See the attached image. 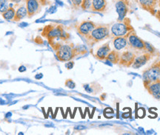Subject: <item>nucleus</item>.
<instances>
[{
    "mask_svg": "<svg viewBox=\"0 0 160 135\" xmlns=\"http://www.w3.org/2000/svg\"><path fill=\"white\" fill-rule=\"evenodd\" d=\"M113 45L114 49L117 51H120L125 49L128 46V44L127 38L124 36H119L113 38Z\"/></svg>",
    "mask_w": 160,
    "mask_h": 135,
    "instance_id": "nucleus-15",
    "label": "nucleus"
},
{
    "mask_svg": "<svg viewBox=\"0 0 160 135\" xmlns=\"http://www.w3.org/2000/svg\"><path fill=\"white\" fill-rule=\"evenodd\" d=\"M74 50L76 57L79 56V55H85L87 53V49L85 48L84 45H78V46L74 47Z\"/></svg>",
    "mask_w": 160,
    "mask_h": 135,
    "instance_id": "nucleus-20",
    "label": "nucleus"
},
{
    "mask_svg": "<svg viewBox=\"0 0 160 135\" xmlns=\"http://www.w3.org/2000/svg\"><path fill=\"white\" fill-rule=\"evenodd\" d=\"M97 27V25L91 21H83L80 22L77 27L78 33L85 39L90 35L92 30Z\"/></svg>",
    "mask_w": 160,
    "mask_h": 135,
    "instance_id": "nucleus-8",
    "label": "nucleus"
},
{
    "mask_svg": "<svg viewBox=\"0 0 160 135\" xmlns=\"http://www.w3.org/2000/svg\"><path fill=\"white\" fill-rule=\"evenodd\" d=\"M16 14V10L13 7H9L5 12L2 13L3 19L7 21H13Z\"/></svg>",
    "mask_w": 160,
    "mask_h": 135,
    "instance_id": "nucleus-19",
    "label": "nucleus"
},
{
    "mask_svg": "<svg viewBox=\"0 0 160 135\" xmlns=\"http://www.w3.org/2000/svg\"><path fill=\"white\" fill-rule=\"evenodd\" d=\"M137 56L133 52L130 50H125L120 54L119 61L118 64L122 67H125V68H128L131 67L132 63L134 61L135 57Z\"/></svg>",
    "mask_w": 160,
    "mask_h": 135,
    "instance_id": "nucleus-9",
    "label": "nucleus"
},
{
    "mask_svg": "<svg viewBox=\"0 0 160 135\" xmlns=\"http://www.w3.org/2000/svg\"><path fill=\"white\" fill-rule=\"evenodd\" d=\"M156 16H157V18L158 19H159V21H160V11H157V14H156Z\"/></svg>",
    "mask_w": 160,
    "mask_h": 135,
    "instance_id": "nucleus-30",
    "label": "nucleus"
},
{
    "mask_svg": "<svg viewBox=\"0 0 160 135\" xmlns=\"http://www.w3.org/2000/svg\"><path fill=\"white\" fill-rule=\"evenodd\" d=\"M145 89L153 98L160 100V79L150 83Z\"/></svg>",
    "mask_w": 160,
    "mask_h": 135,
    "instance_id": "nucleus-13",
    "label": "nucleus"
},
{
    "mask_svg": "<svg viewBox=\"0 0 160 135\" xmlns=\"http://www.w3.org/2000/svg\"><path fill=\"white\" fill-rule=\"evenodd\" d=\"M9 0H0V13H2L8 9Z\"/></svg>",
    "mask_w": 160,
    "mask_h": 135,
    "instance_id": "nucleus-22",
    "label": "nucleus"
},
{
    "mask_svg": "<svg viewBox=\"0 0 160 135\" xmlns=\"http://www.w3.org/2000/svg\"><path fill=\"white\" fill-rule=\"evenodd\" d=\"M42 35L48 39L51 46L56 43H60L58 41H65L70 38V35L65 31L62 25L57 24H51L45 26Z\"/></svg>",
    "mask_w": 160,
    "mask_h": 135,
    "instance_id": "nucleus-1",
    "label": "nucleus"
},
{
    "mask_svg": "<svg viewBox=\"0 0 160 135\" xmlns=\"http://www.w3.org/2000/svg\"><path fill=\"white\" fill-rule=\"evenodd\" d=\"M145 53H148L151 54L152 56L156 55L157 53V49H155V47L153 46V45L151 44L148 42H146L145 41Z\"/></svg>",
    "mask_w": 160,
    "mask_h": 135,
    "instance_id": "nucleus-21",
    "label": "nucleus"
},
{
    "mask_svg": "<svg viewBox=\"0 0 160 135\" xmlns=\"http://www.w3.org/2000/svg\"><path fill=\"white\" fill-rule=\"evenodd\" d=\"M119 58H120V53L119 51H117L114 49V50H111L109 53V54L108 55L107 58H106L105 61H108L112 64H118L119 61Z\"/></svg>",
    "mask_w": 160,
    "mask_h": 135,
    "instance_id": "nucleus-18",
    "label": "nucleus"
},
{
    "mask_svg": "<svg viewBox=\"0 0 160 135\" xmlns=\"http://www.w3.org/2000/svg\"><path fill=\"white\" fill-rule=\"evenodd\" d=\"M159 79H160V61H157L142 72L144 86L146 88L150 83Z\"/></svg>",
    "mask_w": 160,
    "mask_h": 135,
    "instance_id": "nucleus-5",
    "label": "nucleus"
},
{
    "mask_svg": "<svg viewBox=\"0 0 160 135\" xmlns=\"http://www.w3.org/2000/svg\"><path fill=\"white\" fill-rule=\"evenodd\" d=\"M128 44L131 48L139 51H145V41L136 34L134 31L131 32L127 36Z\"/></svg>",
    "mask_w": 160,
    "mask_h": 135,
    "instance_id": "nucleus-7",
    "label": "nucleus"
},
{
    "mask_svg": "<svg viewBox=\"0 0 160 135\" xmlns=\"http://www.w3.org/2000/svg\"><path fill=\"white\" fill-rule=\"evenodd\" d=\"M107 8V1L106 0H92L91 10L98 13H103Z\"/></svg>",
    "mask_w": 160,
    "mask_h": 135,
    "instance_id": "nucleus-16",
    "label": "nucleus"
},
{
    "mask_svg": "<svg viewBox=\"0 0 160 135\" xmlns=\"http://www.w3.org/2000/svg\"><path fill=\"white\" fill-rule=\"evenodd\" d=\"M152 55L148 53H145L139 56H136L134 61L132 63L131 67L133 69H139L144 65H145L148 61L151 60Z\"/></svg>",
    "mask_w": 160,
    "mask_h": 135,
    "instance_id": "nucleus-11",
    "label": "nucleus"
},
{
    "mask_svg": "<svg viewBox=\"0 0 160 135\" xmlns=\"http://www.w3.org/2000/svg\"><path fill=\"white\" fill-rule=\"evenodd\" d=\"M45 0H25L28 10V16L31 18L41 12L42 7L46 5Z\"/></svg>",
    "mask_w": 160,
    "mask_h": 135,
    "instance_id": "nucleus-6",
    "label": "nucleus"
},
{
    "mask_svg": "<svg viewBox=\"0 0 160 135\" xmlns=\"http://www.w3.org/2000/svg\"><path fill=\"white\" fill-rule=\"evenodd\" d=\"M65 84V86H67L68 88L69 89H73L76 87V83L74 81L72 80V79H68V80H66Z\"/></svg>",
    "mask_w": 160,
    "mask_h": 135,
    "instance_id": "nucleus-24",
    "label": "nucleus"
},
{
    "mask_svg": "<svg viewBox=\"0 0 160 135\" xmlns=\"http://www.w3.org/2000/svg\"><path fill=\"white\" fill-rule=\"evenodd\" d=\"M138 5H139L141 8L145 11L150 12L151 13H154L153 11L155 10V6L157 1L156 0H137Z\"/></svg>",
    "mask_w": 160,
    "mask_h": 135,
    "instance_id": "nucleus-14",
    "label": "nucleus"
},
{
    "mask_svg": "<svg viewBox=\"0 0 160 135\" xmlns=\"http://www.w3.org/2000/svg\"><path fill=\"white\" fill-rule=\"evenodd\" d=\"M52 48L54 49L57 59L62 62L71 61L76 57L74 45L73 44L56 43L51 45Z\"/></svg>",
    "mask_w": 160,
    "mask_h": 135,
    "instance_id": "nucleus-2",
    "label": "nucleus"
},
{
    "mask_svg": "<svg viewBox=\"0 0 160 135\" xmlns=\"http://www.w3.org/2000/svg\"><path fill=\"white\" fill-rule=\"evenodd\" d=\"M91 5L92 0H82L80 7L82 10H84V11H87V10L91 8Z\"/></svg>",
    "mask_w": 160,
    "mask_h": 135,
    "instance_id": "nucleus-23",
    "label": "nucleus"
},
{
    "mask_svg": "<svg viewBox=\"0 0 160 135\" xmlns=\"http://www.w3.org/2000/svg\"><path fill=\"white\" fill-rule=\"evenodd\" d=\"M73 66H74V62L72 61H67V63H65V67L68 69H71L73 67Z\"/></svg>",
    "mask_w": 160,
    "mask_h": 135,
    "instance_id": "nucleus-26",
    "label": "nucleus"
},
{
    "mask_svg": "<svg viewBox=\"0 0 160 135\" xmlns=\"http://www.w3.org/2000/svg\"><path fill=\"white\" fill-rule=\"evenodd\" d=\"M28 16V10L26 7L25 3L21 4L19 7H18L17 11H16V14L13 21H19L25 19V17Z\"/></svg>",
    "mask_w": 160,
    "mask_h": 135,
    "instance_id": "nucleus-17",
    "label": "nucleus"
},
{
    "mask_svg": "<svg viewBox=\"0 0 160 135\" xmlns=\"http://www.w3.org/2000/svg\"><path fill=\"white\" fill-rule=\"evenodd\" d=\"M71 2L72 5L73 6V7H75L76 9H77L79 8V7H80V6H81L82 0H71Z\"/></svg>",
    "mask_w": 160,
    "mask_h": 135,
    "instance_id": "nucleus-25",
    "label": "nucleus"
},
{
    "mask_svg": "<svg viewBox=\"0 0 160 135\" xmlns=\"http://www.w3.org/2000/svg\"><path fill=\"white\" fill-rule=\"evenodd\" d=\"M116 11L118 13L117 21H122L126 18L128 12V3L124 0H118L116 2Z\"/></svg>",
    "mask_w": 160,
    "mask_h": 135,
    "instance_id": "nucleus-10",
    "label": "nucleus"
},
{
    "mask_svg": "<svg viewBox=\"0 0 160 135\" xmlns=\"http://www.w3.org/2000/svg\"><path fill=\"white\" fill-rule=\"evenodd\" d=\"M134 31L132 27L131 21L125 18L123 21H117L110 27V38L124 36L127 38L131 32Z\"/></svg>",
    "mask_w": 160,
    "mask_h": 135,
    "instance_id": "nucleus-4",
    "label": "nucleus"
},
{
    "mask_svg": "<svg viewBox=\"0 0 160 135\" xmlns=\"http://www.w3.org/2000/svg\"><path fill=\"white\" fill-rule=\"evenodd\" d=\"M43 77V75L42 74V73H39V74H37L34 76L35 79H37V80H40L41 78H42Z\"/></svg>",
    "mask_w": 160,
    "mask_h": 135,
    "instance_id": "nucleus-28",
    "label": "nucleus"
},
{
    "mask_svg": "<svg viewBox=\"0 0 160 135\" xmlns=\"http://www.w3.org/2000/svg\"><path fill=\"white\" fill-rule=\"evenodd\" d=\"M156 1H157V0H156Z\"/></svg>",
    "mask_w": 160,
    "mask_h": 135,
    "instance_id": "nucleus-32",
    "label": "nucleus"
},
{
    "mask_svg": "<svg viewBox=\"0 0 160 135\" xmlns=\"http://www.w3.org/2000/svg\"><path fill=\"white\" fill-rule=\"evenodd\" d=\"M124 1H125L126 2H128V0H124Z\"/></svg>",
    "mask_w": 160,
    "mask_h": 135,
    "instance_id": "nucleus-31",
    "label": "nucleus"
},
{
    "mask_svg": "<svg viewBox=\"0 0 160 135\" xmlns=\"http://www.w3.org/2000/svg\"><path fill=\"white\" fill-rule=\"evenodd\" d=\"M111 51V48L110 47L109 43L104 44L98 47L94 54V57L99 61H105L108 55Z\"/></svg>",
    "mask_w": 160,
    "mask_h": 135,
    "instance_id": "nucleus-12",
    "label": "nucleus"
},
{
    "mask_svg": "<svg viewBox=\"0 0 160 135\" xmlns=\"http://www.w3.org/2000/svg\"><path fill=\"white\" fill-rule=\"evenodd\" d=\"M9 2L13 3H16V4H19L22 2V0H9Z\"/></svg>",
    "mask_w": 160,
    "mask_h": 135,
    "instance_id": "nucleus-29",
    "label": "nucleus"
},
{
    "mask_svg": "<svg viewBox=\"0 0 160 135\" xmlns=\"http://www.w3.org/2000/svg\"><path fill=\"white\" fill-rule=\"evenodd\" d=\"M18 70H19V72H25L26 70H27V69H26V67L25 66H23V65H22V66H20L19 67Z\"/></svg>",
    "mask_w": 160,
    "mask_h": 135,
    "instance_id": "nucleus-27",
    "label": "nucleus"
},
{
    "mask_svg": "<svg viewBox=\"0 0 160 135\" xmlns=\"http://www.w3.org/2000/svg\"><path fill=\"white\" fill-rule=\"evenodd\" d=\"M108 38H110V25H99L92 30L88 36L85 38V40L88 45L92 47L95 44L105 40Z\"/></svg>",
    "mask_w": 160,
    "mask_h": 135,
    "instance_id": "nucleus-3",
    "label": "nucleus"
}]
</instances>
